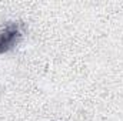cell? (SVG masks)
Here are the masks:
<instances>
[{"instance_id": "6da1fadb", "label": "cell", "mask_w": 123, "mask_h": 121, "mask_svg": "<svg viewBox=\"0 0 123 121\" xmlns=\"http://www.w3.org/2000/svg\"><path fill=\"white\" fill-rule=\"evenodd\" d=\"M22 37H23V29L20 23H10L3 29H0V54L7 53L14 46H17Z\"/></svg>"}]
</instances>
